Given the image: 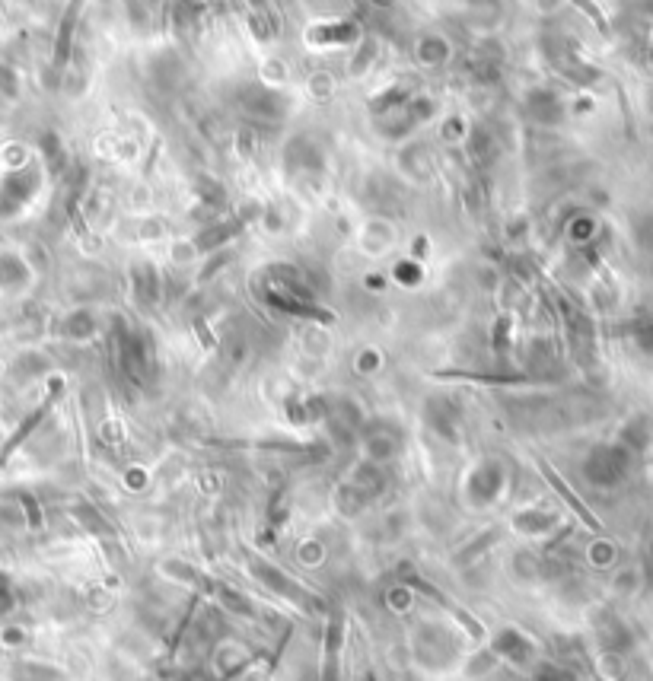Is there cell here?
Here are the masks:
<instances>
[{
  "label": "cell",
  "mask_w": 653,
  "mask_h": 681,
  "mask_svg": "<svg viewBox=\"0 0 653 681\" xmlns=\"http://www.w3.org/2000/svg\"><path fill=\"white\" fill-rule=\"evenodd\" d=\"M411 653L431 672L450 669L459 656V637L443 624H421L415 637H411Z\"/></svg>",
  "instance_id": "6da1fadb"
},
{
  "label": "cell",
  "mask_w": 653,
  "mask_h": 681,
  "mask_svg": "<svg viewBox=\"0 0 653 681\" xmlns=\"http://www.w3.org/2000/svg\"><path fill=\"white\" fill-rule=\"evenodd\" d=\"M507 491V465L494 456L478 459L466 481H462V494H466V503L475 506V510H485V506L497 503Z\"/></svg>",
  "instance_id": "7a4b0ae2"
},
{
  "label": "cell",
  "mask_w": 653,
  "mask_h": 681,
  "mask_svg": "<svg viewBox=\"0 0 653 681\" xmlns=\"http://www.w3.org/2000/svg\"><path fill=\"white\" fill-rule=\"evenodd\" d=\"M360 452L364 456L360 459H367V462H376V465H389L392 459H399L402 456V446H405V436L402 430L389 424V421H370L360 427Z\"/></svg>",
  "instance_id": "3957f363"
},
{
  "label": "cell",
  "mask_w": 653,
  "mask_h": 681,
  "mask_svg": "<svg viewBox=\"0 0 653 681\" xmlns=\"http://www.w3.org/2000/svg\"><path fill=\"white\" fill-rule=\"evenodd\" d=\"M246 567H249V573L255 576V580L259 583H265L268 589H274L278 592L281 599H287V602H294V605H300V608H322V602L313 596V592H306L300 583H294L290 580V576L281 570V567H274V564H268V561H262V557H249L246 561Z\"/></svg>",
  "instance_id": "277c9868"
},
{
  "label": "cell",
  "mask_w": 653,
  "mask_h": 681,
  "mask_svg": "<svg viewBox=\"0 0 653 681\" xmlns=\"http://www.w3.org/2000/svg\"><path fill=\"white\" fill-rule=\"evenodd\" d=\"M628 471V452L622 446H596L587 462H583V475L596 487H612L625 478Z\"/></svg>",
  "instance_id": "5b68a950"
},
{
  "label": "cell",
  "mask_w": 653,
  "mask_h": 681,
  "mask_svg": "<svg viewBox=\"0 0 653 681\" xmlns=\"http://www.w3.org/2000/svg\"><path fill=\"white\" fill-rule=\"evenodd\" d=\"M424 424L440 440L456 443L462 430V411L450 395H431L424 401Z\"/></svg>",
  "instance_id": "8992f818"
},
{
  "label": "cell",
  "mask_w": 653,
  "mask_h": 681,
  "mask_svg": "<svg viewBox=\"0 0 653 681\" xmlns=\"http://www.w3.org/2000/svg\"><path fill=\"white\" fill-rule=\"evenodd\" d=\"M246 109L255 121H265V125H274V121H284L290 115V99L274 90V86H255L246 96Z\"/></svg>",
  "instance_id": "52a82bcc"
},
{
  "label": "cell",
  "mask_w": 653,
  "mask_h": 681,
  "mask_svg": "<svg viewBox=\"0 0 653 681\" xmlns=\"http://www.w3.org/2000/svg\"><path fill=\"white\" fill-rule=\"evenodd\" d=\"M491 653L497 659L513 662V666H532V662H536V646H532V640L523 631H517V627H501L491 640Z\"/></svg>",
  "instance_id": "ba28073f"
},
{
  "label": "cell",
  "mask_w": 653,
  "mask_h": 681,
  "mask_svg": "<svg viewBox=\"0 0 653 681\" xmlns=\"http://www.w3.org/2000/svg\"><path fill=\"white\" fill-rule=\"evenodd\" d=\"M395 242H399V230H395V223L386 220V217H370L357 233V246L364 249L370 258L389 255L395 249Z\"/></svg>",
  "instance_id": "9c48e42d"
},
{
  "label": "cell",
  "mask_w": 653,
  "mask_h": 681,
  "mask_svg": "<svg viewBox=\"0 0 653 681\" xmlns=\"http://www.w3.org/2000/svg\"><path fill=\"white\" fill-rule=\"evenodd\" d=\"M128 287H131V296L137 300V306L147 309V306H157L160 293H163V277L153 261H134L128 268Z\"/></svg>",
  "instance_id": "30bf717a"
},
{
  "label": "cell",
  "mask_w": 653,
  "mask_h": 681,
  "mask_svg": "<svg viewBox=\"0 0 653 681\" xmlns=\"http://www.w3.org/2000/svg\"><path fill=\"white\" fill-rule=\"evenodd\" d=\"M351 487H357L360 494H364L370 503L380 497L386 491V468L383 465H376V462H367V459H360L354 462V468L348 471V478H345Z\"/></svg>",
  "instance_id": "8fae6325"
},
{
  "label": "cell",
  "mask_w": 653,
  "mask_h": 681,
  "mask_svg": "<svg viewBox=\"0 0 653 681\" xmlns=\"http://www.w3.org/2000/svg\"><path fill=\"white\" fill-rule=\"evenodd\" d=\"M399 172H402V179L411 182V185H418L431 176V156H427V147L421 141L405 144V150L399 153Z\"/></svg>",
  "instance_id": "7c38bea8"
},
{
  "label": "cell",
  "mask_w": 653,
  "mask_h": 681,
  "mask_svg": "<svg viewBox=\"0 0 653 681\" xmlns=\"http://www.w3.org/2000/svg\"><path fill=\"white\" fill-rule=\"evenodd\" d=\"M10 678L13 681H71L58 666H48V662H36V659L13 662Z\"/></svg>",
  "instance_id": "4fadbf2b"
},
{
  "label": "cell",
  "mask_w": 653,
  "mask_h": 681,
  "mask_svg": "<svg viewBox=\"0 0 653 681\" xmlns=\"http://www.w3.org/2000/svg\"><path fill=\"white\" fill-rule=\"evenodd\" d=\"M526 109H529L532 118L542 121V125H552V121H558L561 112H564L561 99L552 90H532L529 99H526Z\"/></svg>",
  "instance_id": "5bb4252c"
},
{
  "label": "cell",
  "mask_w": 653,
  "mask_h": 681,
  "mask_svg": "<svg viewBox=\"0 0 653 681\" xmlns=\"http://www.w3.org/2000/svg\"><path fill=\"white\" fill-rule=\"evenodd\" d=\"M332 506L341 513V516H360L370 506V500L357 491V487H351L345 478H341L335 484V491H332Z\"/></svg>",
  "instance_id": "9a60e30c"
},
{
  "label": "cell",
  "mask_w": 653,
  "mask_h": 681,
  "mask_svg": "<svg viewBox=\"0 0 653 681\" xmlns=\"http://www.w3.org/2000/svg\"><path fill=\"white\" fill-rule=\"evenodd\" d=\"M61 335L71 338V341H90L96 335V316L90 309H74L64 316V325H61Z\"/></svg>",
  "instance_id": "2e32d148"
},
{
  "label": "cell",
  "mask_w": 653,
  "mask_h": 681,
  "mask_svg": "<svg viewBox=\"0 0 653 681\" xmlns=\"http://www.w3.org/2000/svg\"><path fill=\"white\" fill-rule=\"evenodd\" d=\"M29 265L16 255V252H4L0 255V287H23L29 281Z\"/></svg>",
  "instance_id": "e0dca14e"
},
{
  "label": "cell",
  "mask_w": 653,
  "mask_h": 681,
  "mask_svg": "<svg viewBox=\"0 0 653 681\" xmlns=\"http://www.w3.org/2000/svg\"><path fill=\"white\" fill-rule=\"evenodd\" d=\"M555 516L552 513H545V510H523L513 516V529L523 532V535H545L548 529L555 526Z\"/></svg>",
  "instance_id": "ac0fdd59"
},
{
  "label": "cell",
  "mask_w": 653,
  "mask_h": 681,
  "mask_svg": "<svg viewBox=\"0 0 653 681\" xmlns=\"http://www.w3.org/2000/svg\"><path fill=\"white\" fill-rule=\"evenodd\" d=\"M217 596H220V602H223V608H230V611H236V615H255V608H252V602L243 596V592H236V589H227V586H220L217 589Z\"/></svg>",
  "instance_id": "d6986e66"
},
{
  "label": "cell",
  "mask_w": 653,
  "mask_h": 681,
  "mask_svg": "<svg viewBox=\"0 0 653 681\" xmlns=\"http://www.w3.org/2000/svg\"><path fill=\"white\" fill-rule=\"evenodd\" d=\"M306 93L313 96L316 102H325L332 93H335V80L329 74H316V77H309L306 80Z\"/></svg>",
  "instance_id": "ffe728a7"
},
{
  "label": "cell",
  "mask_w": 653,
  "mask_h": 681,
  "mask_svg": "<svg viewBox=\"0 0 653 681\" xmlns=\"http://www.w3.org/2000/svg\"><path fill=\"white\" fill-rule=\"evenodd\" d=\"M418 58H421V64H431V67H437V64H443L446 58H450V48H446L443 42H421V51H418Z\"/></svg>",
  "instance_id": "44dd1931"
},
{
  "label": "cell",
  "mask_w": 653,
  "mask_h": 681,
  "mask_svg": "<svg viewBox=\"0 0 653 681\" xmlns=\"http://www.w3.org/2000/svg\"><path fill=\"white\" fill-rule=\"evenodd\" d=\"M536 681H574V675L558 662H542V666H536Z\"/></svg>",
  "instance_id": "7402d4cb"
},
{
  "label": "cell",
  "mask_w": 653,
  "mask_h": 681,
  "mask_svg": "<svg viewBox=\"0 0 653 681\" xmlns=\"http://www.w3.org/2000/svg\"><path fill=\"white\" fill-rule=\"evenodd\" d=\"M13 608H16V589L7 576H0V618H7Z\"/></svg>",
  "instance_id": "603a6c76"
},
{
  "label": "cell",
  "mask_w": 653,
  "mask_h": 681,
  "mask_svg": "<svg viewBox=\"0 0 653 681\" xmlns=\"http://www.w3.org/2000/svg\"><path fill=\"white\" fill-rule=\"evenodd\" d=\"M395 277H399V281H405V284H415L418 277H421V268H418V261H399V268H395Z\"/></svg>",
  "instance_id": "cb8c5ba5"
},
{
  "label": "cell",
  "mask_w": 653,
  "mask_h": 681,
  "mask_svg": "<svg viewBox=\"0 0 653 681\" xmlns=\"http://www.w3.org/2000/svg\"><path fill=\"white\" fill-rule=\"evenodd\" d=\"M16 185H26V176H23V179L16 176V179H13V188H16ZM29 191H32V188H23L20 195H16V191H10V207H16V204H20V198H23V195H29Z\"/></svg>",
  "instance_id": "d4e9b609"
}]
</instances>
